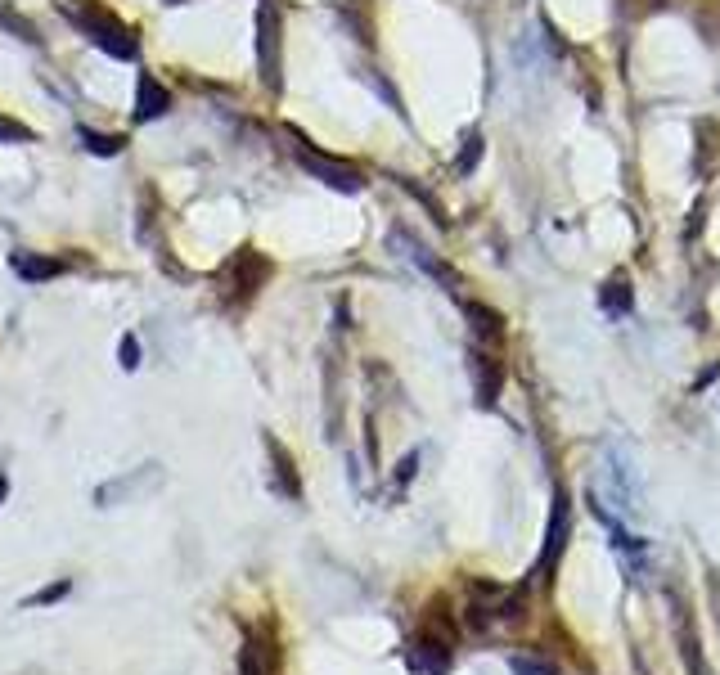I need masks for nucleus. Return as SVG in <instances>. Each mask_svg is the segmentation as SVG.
Instances as JSON below:
<instances>
[{
  "instance_id": "1",
  "label": "nucleus",
  "mask_w": 720,
  "mask_h": 675,
  "mask_svg": "<svg viewBox=\"0 0 720 675\" xmlns=\"http://www.w3.org/2000/svg\"><path fill=\"white\" fill-rule=\"evenodd\" d=\"M54 9H59L72 27H81V36H90L104 54H113V59H135V54H140L135 32L108 5H99V0H54Z\"/></svg>"
},
{
  "instance_id": "2",
  "label": "nucleus",
  "mask_w": 720,
  "mask_h": 675,
  "mask_svg": "<svg viewBox=\"0 0 720 675\" xmlns=\"http://www.w3.org/2000/svg\"><path fill=\"white\" fill-rule=\"evenodd\" d=\"M284 135L293 140V158H297V167L302 171H311L315 180H324L329 189H342V194H356L360 185H365V176H360V167L356 162H347V158H333V153H324V149H315L311 140H306L297 126H284Z\"/></svg>"
},
{
  "instance_id": "3",
  "label": "nucleus",
  "mask_w": 720,
  "mask_h": 675,
  "mask_svg": "<svg viewBox=\"0 0 720 675\" xmlns=\"http://www.w3.org/2000/svg\"><path fill=\"white\" fill-rule=\"evenodd\" d=\"M257 77L270 95L284 90V18L270 0L257 9Z\"/></svg>"
},
{
  "instance_id": "4",
  "label": "nucleus",
  "mask_w": 720,
  "mask_h": 675,
  "mask_svg": "<svg viewBox=\"0 0 720 675\" xmlns=\"http://www.w3.org/2000/svg\"><path fill=\"white\" fill-rule=\"evenodd\" d=\"M270 279V257H261L257 248H239L225 257V266L216 270V284H221V293L230 297V302H248V297H257V288Z\"/></svg>"
},
{
  "instance_id": "5",
  "label": "nucleus",
  "mask_w": 720,
  "mask_h": 675,
  "mask_svg": "<svg viewBox=\"0 0 720 675\" xmlns=\"http://www.w3.org/2000/svg\"><path fill=\"white\" fill-rule=\"evenodd\" d=\"M567 531H572V500L567 491H554V509H549V527H545V545H540V558H536V572L545 581H554V567L567 549Z\"/></svg>"
},
{
  "instance_id": "6",
  "label": "nucleus",
  "mask_w": 720,
  "mask_h": 675,
  "mask_svg": "<svg viewBox=\"0 0 720 675\" xmlns=\"http://www.w3.org/2000/svg\"><path fill=\"white\" fill-rule=\"evenodd\" d=\"M455 662V639L437 635V630H419V639L410 644V666L419 675H446Z\"/></svg>"
},
{
  "instance_id": "7",
  "label": "nucleus",
  "mask_w": 720,
  "mask_h": 675,
  "mask_svg": "<svg viewBox=\"0 0 720 675\" xmlns=\"http://www.w3.org/2000/svg\"><path fill=\"white\" fill-rule=\"evenodd\" d=\"M675 644H680V662L689 675H711V666L702 662V639H698V626H693L689 608L684 599H675Z\"/></svg>"
},
{
  "instance_id": "8",
  "label": "nucleus",
  "mask_w": 720,
  "mask_h": 675,
  "mask_svg": "<svg viewBox=\"0 0 720 675\" xmlns=\"http://www.w3.org/2000/svg\"><path fill=\"white\" fill-rule=\"evenodd\" d=\"M468 369H473V387H477V405H495L504 387V360H495L491 351H473L468 356Z\"/></svg>"
},
{
  "instance_id": "9",
  "label": "nucleus",
  "mask_w": 720,
  "mask_h": 675,
  "mask_svg": "<svg viewBox=\"0 0 720 675\" xmlns=\"http://www.w3.org/2000/svg\"><path fill=\"white\" fill-rule=\"evenodd\" d=\"M693 140H698V149H693V171L707 176V171H716V162H720V122L716 117H698V122H693Z\"/></svg>"
},
{
  "instance_id": "10",
  "label": "nucleus",
  "mask_w": 720,
  "mask_h": 675,
  "mask_svg": "<svg viewBox=\"0 0 720 675\" xmlns=\"http://www.w3.org/2000/svg\"><path fill=\"white\" fill-rule=\"evenodd\" d=\"M464 320H468V329H473V338L486 342V347H500L504 342V315L491 311L486 302H464Z\"/></svg>"
},
{
  "instance_id": "11",
  "label": "nucleus",
  "mask_w": 720,
  "mask_h": 675,
  "mask_svg": "<svg viewBox=\"0 0 720 675\" xmlns=\"http://www.w3.org/2000/svg\"><path fill=\"white\" fill-rule=\"evenodd\" d=\"M167 108H171L167 86H162V81H153L149 72H144L140 86H135V108H131V117H135V122H153V117H162Z\"/></svg>"
},
{
  "instance_id": "12",
  "label": "nucleus",
  "mask_w": 720,
  "mask_h": 675,
  "mask_svg": "<svg viewBox=\"0 0 720 675\" xmlns=\"http://www.w3.org/2000/svg\"><path fill=\"white\" fill-rule=\"evenodd\" d=\"M266 450H270V464H275V491L284 495V500H302V477H297V468H293V455H288L270 432H266Z\"/></svg>"
},
{
  "instance_id": "13",
  "label": "nucleus",
  "mask_w": 720,
  "mask_h": 675,
  "mask_svg": "<svg viewBox=\"0 0 720 675\" xmlns=\"http://www.w3.org/2000/svg\"><path fill=\"white\" fill-rule=\"evenodd\" d=\"M338 18L360 45H374V9H369V0H338Z\"/></svg>"
},
{
  "instance_id": "14",
  "label": "nucleus",
  "mask_w": 720,
  "mask_h": 675,
  "mask_svg": "<svg viewBox=\"0 0 720 675\" xmlns=\"http://www.w3.org/2000/svg\"><path fill=\"white\" fill-rule=\"evenodd\" d=\"M9 266H14V275L27 279V284H45V279L63 275V261L59 257H36V252H14V257H9Z\"/></svg>"
},
{
  "instance_id": "15",
  "label": "nucleus",
  "mask_w": 720,
  "mask_h": 675,
  "mask_svg": "<svg viewBox=\"0 0 720 675\" xmlns=\"http://www.w3.org/2000/svg\"><path fill=\"white\" fill-rule=\"evenodd\" d=\"M599 306L608 315H630V311H635V288H630V279L626 275H612L608 284L599 288Z\"/></svg>"
},
{
  "instance_id": "16",
  "label": "nucleus",
  "mask_w": 720,
  "mask_h": 675,
  "mask_svg": "<svg viewBox=\"0 0 720 675\" xmlns=\"http://www.w3.org/2000/svg\"><path fill=\"white\" fill-rule=\"evenodd\" d=\"M239 675H275V653L257 639H248L239 653Z\"/></svg>"
},
{
  "instance_id": "17",
  "label": "nucleus",
  "mask_w": 720,
  "mask_h": 675,
  "mask_svg": "<svg viewBox=\"0 0 720 675\" xmlns=\"http://www.w3.org/2000/svg\"><path fill=\"white\" fill-rule=\"evenodd\" d=\"M77 140L90 153H99V158H117L126 149V135H108V131H95V126H77Z\"/></svg>"
},
{
  "instance_id": "18",
  "label": "nucleus",
  "mask_w": 720,
  "mask_h": 675,
  "mask_svg": "<svg viewBox=\"0 0 720 675\" xmlns=\"http://www.w3.org/2000/svg\"><path fill=\"white\" fill-rule=\"evenodd\" d=\"M414 261H419V266L428 270V275L437 279V284H446V293H459V275L446 266V261H437V257H432L428 248H414Z\"/></svg>"
},
{
  "instance_id": "19",
  "label": "nucleus",
  "mask_w": 720,
  "mask_h": 675,
  "mask_svg": "<svg viewBox=\"0 0 720 675\" xmlns=\"http://www.w3.org/2000/svg\"><path fill=\"white\" fill-rule=\"evenodd\" d=\"M482 149H486L482 131H468L464 135V149H459V158H455V176H473L477 162H482Z\"/></svg>"
},
{
  "instance_id": "20",
  "label": "nucleus",
  "mask_w": 720,
  "mask_h": 675,
  "mask_svg": "<svg viewBox=\"0 0 720 675\" xmlns=\"http://www.w3.org/2000/svg\"><path fill=\"white\" fill-rule=\"evenodd\" d=\"M693 23H698V32L707 36L711 45H720V0H702L698 14H693Z\"/></svg>"
},
{
  "instance_id": "21",
  "label": "nucleus",
  "mask_w": 720,
  "mask_h": 675,
  "mask_svg": "<svg viewBox=\"0 0 720 675\" xmlns=\"http://www.w3.org/2000/svg\"><path fill=\"white\" fill-rule=\"evenodd\" d=\"M396 180H401V189H410V194L419 198L423 207H428V212H432V221H437V225H450V216H446V207H441V198H432L428 189H423L419 180H410V176H396Z\"/></svg>"
},
{
  "instance_id": "22",
  "label": "nucleus",
  "mask_w": 720,
  "mask_h": 675,
  "mask_svg": "<svg viewBox=\"0 0 720 675\" xmlns=\"http://www.w3.org/2000/svg\"><path fill=\"white\" fill-rule=\"evenodd\" d=\"M0 23H5V27H14V32L23 36V41H41V36H36V27L27 23L23 14H14V9H0Z\"/></svg>"
},
{
  "instance_id": "23",
  "label": "nucleus",
  "mask_w": 720,
  "mask_h": 675,
  "mask_svg": "<svg viewBox=\"0 0 720 675\" xmlns=\"http://www.w3.org/2000/svg\"><path fill=\"white\" fill-rule=\"evenodd\" d=\"M0 140H18V144H27V140H32V126H23V122H14V117L0 113Z\"/></svg>"
},
{
  "instance_id": "24",
  "label": "nucleus",
  "mask_w": 720,
  "mask_h": 675,
  "mask_svg": "<svg viewBox=\"0 0 720 675\" xmlns=\"http://www.w3.org/2000/svg\"><path fill=\"white\" fill-rule=\"evenodd\" d=\"M135 365H140V342H135V333H122V369Z\"/></svg>"
},
{
  "instance_id": "25",
  "label": "nucleus",
  "mask_w": 720,
  "mask_h": 675,
  "mask_svg": "<svg viewBox=\"0 0 720 675\" xmlns=\"http://www.w3.org/2000/svg\"><path fill=\"white\" fill-rule=\"evenodd\" d=\"M63 594H68V581H59V585H50V590L32 594V599H27V608H41V603H54V599H63Z\"/></svg>"
},
{
  "instance_id": "26",
  "label": "nucleus",
  "mask_w": 720,
  "mask_h": 675,
  "mask_svg": "<svg viewBox=\"0 0 720 675\" xmlns=\"http://www.w3.org/2000/svg\"><path fill=\"white\" fill-rule=\"evenodd\" d=\"M518 675H554V671H549V666H540V662H531V666H522Z\"/></svg>"
},
{
  "instance_id": "27",
  "label": "nucleus",
  "mask_w": 720,
  "mask_h": 675,
  "mask_svg": "<svg viewBox=\"0 0 720 675\" xmlns=\"http://www.w3.org/2000/svg\"><path fill=\"white\" fill-rule=\"evenodd\" d=\"M5 495H9V477L0 473V500H5Z\"/></svg>"
},
{
  "instance_id": "28",
  "label": "nucleus",
  "mask_w": 720,
  "mask_h": 675,
  "mask_svg": "<svg viewBox=\"0 0 720 675\" xmlns=\"http://www.w3.org/2000/svg\"><path fill=\"white\" fill-rule=\"evenodd\" d=\"M167 5H185V0H167Z\"/></svg>"
}]
</instances>
